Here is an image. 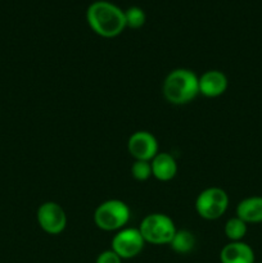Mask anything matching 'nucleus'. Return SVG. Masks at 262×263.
<instances>
[{
  "instance_id": "1",
  "label": "nucleus",
  "mask_w": 262,
  "mask_h": 263,
  "mask_svg": "<svg viewBox=\"0 0 262 263\" xmlns=\"http://www.w3.org/2000/svg\"><path fill=\"white\" fill-rule=\"evenodd\" d=\"M86 21L95 33L107 39L116 37L126 28L125 12L105 0H98L89 5Z\"/></svg>"
},
{
  "instance_id": "2",
  "label": "nucleus",
  "mask_w": 262,
  "mask_h": 263,
  "mask_svg": "<svg viewBox=\"0 0 262 263\" xmlns=\"http://www.w3.org/2000/svg\"><path fill=\"white\" fill-rule=\"evenodd\" d=\"M199 77L188 68L172 69L162 85L164 99L174 105H184L193 102L199 94Z\"/></svg>"
},
{
  "instance_id": "3",
  "label": "nucleus",
  "mask_w": 262,
  "mask_h": 263,
  "mask_svg": "<svg viewBox=\"0 0 262 263\" xmlns=\"http://www.w3.org/2000/svg\"><path fill=\"white\" fill-rule=\"evenodd\" d=\"M138 229L145 243L153 246L170 244L177 230L172 218L164 213H151L145 216Z\"/></svg>"
},
{
  "instance_id": "4",
  "label": "nucleus",
  "mask_w": 262,
  "mask_h": 263,
  "mask_svg": "<svg viewBox=\"0 0 262 263\" xmlns=\"http://www.w3.org/2000/svg\"><path fill=\"white\" fill-rule=\"evenodd\" d=\"M130 208L120 199H109L100 203L94 212V222L103 231H118L127 225Z\"/></svg>"
},
{
  "instance_id": "5",
  "label": "nucleus",
  "mask_w": 262,
  "mask_h": 263,
  "mask_svg": "<svg viewBox=\"0 0 262 263\" xmlns=\"http://www.w3.org/2000/svg\"><path fill=\"white\" fill-rule=\"evenodd\" d=\"M229 207V195L221 187H207L198 194L195 211L204 220L222 217Z\"/></svg>"
},
{
  "instance_id": "6",
  "label": "nucleus",
  "mask_w": 262,
  "mask_h": 263,
  "mask_svg": "<svg viewBox=\"0 0 262 263\" xmlns=\"http://www.w3.org/2000/svg\"><path fill=\"white\" fill-rule=\"evenodd\" d=\"M145 240L139 229L123 228L116 233L112 239V251L120 256L121 259H130L143 252Z\"/></svg>"
},
{
  "instance_id": "7",
  "label": "nucleus",
  "mask_w": 262,
  "mask_h": 263,
  "mask_svg": "<svg viewBox=\"0 0 262 263\" xmlns=\"http://www.w3.org/2000/svg\"><path fill=\"white\" fill-rule=\"evenodd\" d=\"M39 226L49 235H59L67 226V215L61 204L55 202H45L39 207L38 213Z\"/></svg>"
},
{
  "instance_id": "8",
  "label": "nucleus",
  "mask_w": 262,
  "mask_h": 263,
  "mask_svg": "<svg viewBox=\"0 0 262 263\" xmlns=\"http://www.w3.org/2000/svg\"><path fill=\"white\" fill-rule=\"evenodd\" d=\"M127 151L135 161L151 162L158 152V141L149 131H136L128 138Z\"/></svg>"
},
{
  "instance_id": "9",
  "label": "nucleus",
  "mask_w": 262,
  "mask_h": 263,
  "mask_svg": "<svg viewBox=\"0 0 262 263\" xmlns=\"http://www.w3.org/2000/svg\"><path fill=\"white\" fill-rule=\"evenodd\" d=\"M199 82V94L205 98L221 97L228 90V77L218 69H210L204 72L198 80Z\"/></svg>"
},
{
  "instance_id": "10",
  "label": "nucleus",
  "mask_w": 262,
  "mask_h": 263,
  "mask_svg": "<svg viewBox=\"0 0 262 263\" xmlns=\"http://www.w3.org/2000/svg\"><path fill=\"white\" fill-rule=\"evenodd\" d=\"M221 263H254V252L244 241H230L220 252Z\"/></svg>"
},
{
  "instance_id": "11",
  "label": "nucleus",
  "mask_w": 262,
  "mask_h": 263,
  "mask_svg": "<svg viewBox=\"0 0 262 263\" xmlns=\"http://www.w3.org/2000/svg\"><path fill=\"white\" fill-rule=\"evenodd\" d=\"M151 166L152 176H154L159 181H170L177 174L176 159L172 157V154L166 153V152L157 154L151 161Z\"/></svg>"
},
{
  "instance_id": "12",
  "label": "nucleus",
  "mask_w": 262,
  "mask_h": 263,
  "mask_svg": "<svg viewBox=\"0 0 262 263\" xmlns=\"http://www.w3.org/2000/svg\"><path fill=\"white\" fill-rule=\"evenodd\" d=\"M236 216L246 223L262 222V197L253 195L240 200L236 205Z\"/></svg>"
},
{
  "instance_id": "13",
  "label": "nucleus",
  "mask_w": 262,
  "mask_h": 263,
  "mask_svg": "<svg viewBox=\"0 0 262 263\" xmlns=\"http://www.w3.org/2000/svg\"><path fill=\"white\" fill-rule=\"evenodd\" d=\"M174 252L179 254H188L194 249L195 236L189 230H176L171 243L169 244Z\"/></svg>"
},
{
  "instance_id": "14",
  "label": "nucleus",
  "mask_w": 262,
  "mask_h": 263,
  "mask_svg": "<svg viewBox=\"0 0 262 263\" xmlns=\"http://www.w3.org/2000/svg\"><path fill=\"white\" fill-rule=\"evenodd\" d=\"M247 231H248V223L240 220L238 216L229 218L223 228V233L230 241H241L247 235Z\"/></svg>"
},
{
  "instance_id": "15",
  "label": "nucleus",
  "mask_w": 262,
  "mask_h": 263,
  "mask_svg": "<svg viewBox=\"0 0 262 263\" xmlns=\"http://www.w3.org/2000/svg\"><path fill=\"white\" fill-rule=\"evenodd\" d=\"M125 18H126V27H130L133 30H138L141 28L145 23L146 15L141 8L139 7H131L127 10H125Z\"/></svg>"
},
{
  "instance_id": "16",
  "label": "nucleus",
  "mask_w": 262,
  "mask_h": 263,
  "mask_svg": "<svg viewBox=\"0 0 262 263\" xmlns=\"http://www.w3.org/2000/svg\"><path fill=\"white\" fill-rule=\"evenodd\" d=\"M131 175L138 181H145L152 176L151 162L135 161L131 166Z\"/></svg>"
},
{
  "instance_id": "17",
  "label": "nucleus",
  "mask_w": 262,
  "mask_h": 263,
  "mask_svg": "<svg viewBox=\"0 0 262 263\" xmlns=\"http://www.w3.org/2000/svg\"><path fill=\"white\" fill-rule=\"evenodd\" d=\"M95 263H122V259L120 258L117 253L109 249V251H104L97 257Z\"/></svg>"
},
{
  "instance_id": "18",
  "label": "nucleus",
  "mask_w": 262,
  "mask_h": 263,
  "mask_svg": "<svg viewBox=\"0 0 262 263\" xmlns=\"http://www.w3.org/2000/svg\"><path fill=\"white\" fill-rule=\"evenodd\" d=\"M254 263H262V262H254Z\"/></svg>"
}]
</instances>
